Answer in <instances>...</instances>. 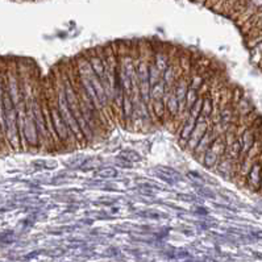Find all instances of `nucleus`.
Masks as SVG:
<instances>
[{
  "instance_id": "obj_1",
  "label": "nucleus",
  "mask_w": 262,
  "mask_h": 262,
  "mask_svg": "<svg viewBox=\"0 0 262 262\" xmlns=\"http://www.w3.org/2000/svg\"><path fill=\"white\" fill-rule=\"evenodd\" d=\"M42 87H43V94H45V99H47V104L49 108V114L52 117L53 126L56 130L57 136H58L59 142H61L63 150H74L78 148L77 140L74 136L71 135L69 130L68 125L62 119L61 114L58 111V105H57V96H56V90H54V84H53V74L50 71L49 74L45 77L42 80Z\"/></svg>"
},
{
  "instance_id": "obj_3",
  "label": "nucleus",
  "mask_w": 262,
  "mask_h": 262,
  "mask_svg": "<svg viewBox=\"0 0 262 262\" xmlns=\"http://www.w3.org/2000/svg\"><path fill=\"white\" fill-rule=\"evenodd\" d=\"M6 69V68H4ZM3 110L4 123H6V140L11 151H23L20 145L19 129H17V116H16L15 105L12 103L10 94L4 86L3 91Z\"/></svg>"
},
{
  "instance_id": "obj_12",
  "label": "nucleus",
  "mask_w": 262,
  "mask_h": 262,
  "mask_svg": "<svg viewBox=\"0 0 262 262\" xmlns=\"http://www.w3.org/2000/svg\"><path fill=\"white\" fill-rule=\"evenodd\" d=\"M161 77H162L161 71L156 68V65L153 63V61H151L150 63H149V84L153 86V84L158 83L161 80Z\"/></svg>"
},
{
  "instance_id": "obj_2",
  "label": "nucleus",
  "mask_w": 262,
  "mask_h": 262,
  "mask_svg": "<svg viewBox=\"0 0 262 262\" xmlns=\"http://www.w3.org/2000/svg\"><path fill=\"white\" fill-rule=\"evenodd\" d=\"M53 84H54V90H56V96H57V105H58V111L61 114L62 119L68 125L69 130L71 132V135L74 136V139L77 140L78 148H83V146L89 145L86 141V137L83 136V133L80 130L79 125H78L77 120L74 119V116L71 115L70 110L68 107V102H66L65 96V86H63V80H62V74H61V68L59 65H57L56 68L53 69Z\"/></svg>"
},
{
  "instance_id": "obj_5",
  "label": "nucleus",
  "mask_w": 262,
  "mask_h": 262,
  "mask_svg": "<svg viewBox=\"0 0 262 262\" xmlns=\"http://www.w3.org/2000/svg\"><path fill=\"white\" fill-rule=\"evenodd\" d=\"M225 150V142L224 137L219 136L213 140L212 145L207 149V151L204 153L203 160H202V165H203L206 169L213 170L215 166L217 165V162L220 161V158L224 156Z\"/></svg>"
},
{
  "instance_id": "obj_11",
  "label": "nucleus",
  "mask_w": 262,
  "mask_h": 262,
  "mask_svg": "<svg viewBox=\"0 0 262 262\" xmlns=\"http://www.w3.org/2000/svg\"><path fill=\"white\" fill-rule=\"evenodd\" d=\"M166 91V86H165L164 80L161 79L158 83L150 86V102L156 100V99H162Z\"/></svg>"
},
{
  "instance_id": "obj_7",
  "label": "nucleus",
  "mask_w": 262,
  "mask_h": 262,
  "mask_svg": "<svg viewBox=\"0 0 262 262\" xmlns=\"http://www.w3.org/2000/svg\"><path fill=\"white\" fill-rule=\"evenodd\" d=\"M213 171L222 176L223 178L229 179V181H233L234 177H236V171H237V164H236V160H232V158L225 157L223 156L220 158V161L217 162V165L215 166Z\"/></svg>"
},
{
  "instance_id": "obj_4",
  "label": "nucleus",
  "mask_w": 262,
  "mask_h": 262,
  "mask_svg": "<svg viewBox=\"0 0 262 262\" xmlns=\"http://www.w3.org/2000/svg\"><path fill=\"white\" fill-rule=\"evenodd\" d=\"M83 54L87 61H89L93 71L95 73V75L100 80V83H102L103 89L105 91V95H107L108 100H110V104H111V89H110V84H108L107 77H105L104 73V66H103V61L100 58V56H99L98 50H96V48H93V49H89L86 52H83Z\"/></svg>"
},
{
  "instance_id": "obj_8",
  "label": "nucleus",
  "mask_w": 262,
  "mask_h": 262,
  "mask_svg": "<svg viewBox=\"0 0 262 262\" xmlns=\"http://www.w3.org/2000/svg\"><path fill=\"white\" fill-rule=\"evenodd\" d=\"M244 187L249 188L253 192L261 191V161H257L249 170V173L245 177Z\"/></svg>"
},
{
  "instance_id": "obj_10",
  "label": "nucleus",
  "mask_w": 262,
  "mask_h": 262,
  "mask_svg": "<svg viewBox=\"0 0 262 262\" xmlns=\"http://www.w3.org/2000/svg\"><path fill=\"white\" fill-rule=\"evenodd\" d=\"M195 123H196V119H194V117L188 116L187 120L185 121V123L181 125V128H179L178 130H177V136H178V141H179V145L185 146V144L187 142V140L190 139V136H191V132L192 129H194L195 126Z\"/></svg>"
},
{
  "instance_id": "obj_9",
  "label": "nucleus",
  "mask_w": 262,
  "mask_h": 262,
  "mask_svg": "<svg viewBox=\"0 0 262 262\" xmlns=\"http://www.w3.org/2000/svg\"><path fill=\"white\" fill-rule=\"evenodd\" d=\"M215 139H216V136L213 135V132L211 130V126H210V128H208V130H207V132L203 135V137L199 140V142H198L196 146H195V149L192 150V153H191V156L198 161V162H201L202 164V160H203L204 153L207 151V149L212 145V142Z\"/></svg>"
},
{
  "instance_id": "obj_6",
  "label": "nucleus",
  "mask_w": 262,
  "mask_h": 262,
  "mask_svg": "<svg viewBox=\"0 0 262 262\" xmlns=\"http://www.w3.org/2000/svg\"><path fill=\"white\" fill-rule=\"evenodd\" d=\"M208 128H210V123H208V120H207L206 117L202 116V115H199L196 119V123H195L194 129H192L191 132V136H190V139L187 140V142L185 144L183 149H185L187 153L191 155L192 150H194L195 146H196V144L199 142V140L203 137V135L208 130Z\"/></svg>"
}]
</instances>
